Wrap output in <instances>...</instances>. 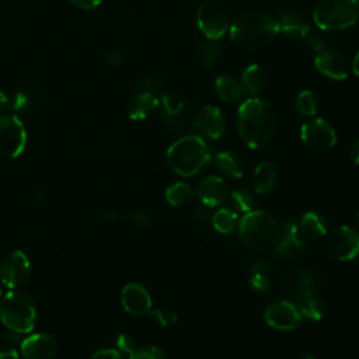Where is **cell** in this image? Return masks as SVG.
Returning <instances> with one entry per match:
<instances>
[{
	"label": "cell",
	"instance_id": "1",
	"mask_svg": "<svg viewBox=\"0 0 359 359\" xmlns=\"http://www.w3.org/2000/svg\"><path fill=\"white\" fill-rule=\"evenodd\" d=\"M237 129L250 149L265 146L276 130V115L272 105L259 97L245 100L238 107Z\"/></svg>",
	"mask_w": 359,
	"mask_h": 359
},
{
	"label": "cell",
	"instance_id": "2",
	"mask_svg": "<svg viewBox=\"0 0 359 359\" xmlns=\"http://www.w3.org/2000/svg\"><path fill=\"white\" fill-rule=\"evenodd\" d=\"M280 34L278 20L259 13L250 11L241 14L230 27L231 41L243 49L258 50L271 45Z\"/></svg>",
	"mask_w": 359,
	"mask_h": 359
},
{
	"label": "cell",
	"instance_id": "3",
	"mask_svg": "<svg viewBox=\"0 0 359 359\" xmlns=\"http://www.w3.org/2000/svg\"><path fill=\"white\" fill-rule=\"evenodd\" d=\"M167 161L178 175L194 177L209 164L210 151L201 136L184 135L168 147Z\"/></svg>",
	"mask_w": 359,
	"mask_h": 359
},
{
	"label": "cell",
	"instance_id": "4",
	"mask_svg": "<svg viewBox=\"0 0 359 359\" xmlns=\"http://www.w3.org/2000/svg\"><path fill=\"white\" fill-rule=\"evenodd\" d=\"M279 226L275 219L264 210H251L238 223V234L245 247L252 251H268L279 238Z\"/></svg>",
	"mask_w": 359,
	"mask_h": 359
},
{
	"label": "cell",
	"instance_id": "5",
	"mask_svg": "<svg viewBox=\"0 0 359 359\" xmlns=\"http://www.w3.org/2000/svg\"><path fill=\"white\" fill-rule=\"evenodd\" d=\"M0 320L4 327L18 334H29L36 324L34 300L22 292H8L0 299Z\"/></svg>",
	"mask_w": 359,
	"mask_h": 359
},
{
	"label": "cell",
	"instance_id": "6",
	"mask_svg": "<svg viewBox=\"0 0 359 359\" xmlns=\"http://www.w3.org/2000/svg\"><path fill=\"white\" fill-rule=\"evenodd\" d=\"M316 25L323 31H341L359 20L358 0H320L313 11Z\"/></svg>",
	"mask_w": 359,
	"mask_h": 359
},
{
	"label": "cell",
	"instance_id": "7",
	"mask_svg": "<svg viewBox=\"0 0 359 359\" xmlns=\"http://www.w3.org/2000/svg\"><path fill=\"white\" fill-rule=\"evenodd\" d=\"M157 109L164 123L177 133H187L196 128L198 111L195 105L178 93H164Z\"/></svg>",
	"mask_w": 359,
	"mask_h": 359
},
{
	"label": "cell",
	"instance_id": "8",
	"mask_svg": "<svg viewBox=\"0 0 359 359\" xmlns=\"http://www.w3.org/2000/svg\"><path fill=\"white\" fill-rule=\"evenodd\" d=\"M27 144L25 126L17 115L0 116V156L6 158L18 157Z\"/></svg>",
	"mask_w": 359,
	"mask_h": 359
},
{
	"label": "cell",
	"instance_id": "9",
	"mask_svg": "<svg viewBox=\"0 0 359 359\" xmlns=\"http://www.w3.org/2000/svg\"><path fill=\"white\" fill-rule=\"evenodd\" d=\"M196 24L205 38L219 41L229 29V17L219 3L205 0L198 7Z\"/></svg>",
	"mask_w": 359,
	"mask_h": 359
},
{
	"label": "cell",
	"instance_id": "10",
	"mask_svg": "<svg viewBox=\"0 0 359 359\" xmlns=\"http://www.w3.org/2000/svg\"><path fill=\"white\" fill-rule=\"evenodd\" d=\"M31 275V264L25 252L14 250L7 252L0 262V280L10 289H17L27 283Z\"/></svg>",
	"mask_w": 359,
	"mask_h": 359
},
{
	"label": "cell",
	"instance_id": "11",
	"mask_svg": "<svg viewBox=\"0 0 359 359\" xmlns=\"http://www.w3.org/2000/svg\"><path fill=\"white\" fill-rule=\"evenodd\" d=\"M327 248L334 259L351 261L359 254V233L349 226H339L330 233Z\"/></svg>",
	"mask_w": 359,
	"mask_h": 359
},
{
	"label": "cell",
	"instance_id": "12",
	"mask_svg": "<svg viewBox=\"0 0 359 359\" xmlns=\"http://www.w3.org/2000/svg\"><path fill=\"white\" fill-rule=\"evenodd\" d=\"M300 137L304 144L317 151L330 150L337 143V133L334 128L321 118L303 123L300 129Z\"/></svg>",
	"mask_w": 359,
	"mask_h": 359
},
{
	"label": "cell",
	"instance_id": "13",
	"mask_svg": "<svg viewBox=\"0 0 359 359\" xmlns=\"http://www.w3.org/2000/svg\"><path fill=\"white\" fill-rule=\"evenodd\" d=\"M264 318H265V323L275 330L290 331L299 325L302 316L297 310V306H294L290 302L280 300V302L271 303L266 307L264 313Z\"/></svg>",
	"mask_w": 359,
	"mask_h": 359
},
{
	"label": "cell",
	"instance_id": "14",
	"mask_svg": "<svg viewBox=\"0 0 359 359\" xmlns=\"http://www.w3.org/2000/svg\"><path fill=\"white\" fill-rule=\"evenodd\" d=\"M121 303L126 313L135 317H142L151 310L150 293L137 282H129L121 292Z\"/></svg>",
	"mask_w": 359,
	"mask_h": 359
},
{
	"label": "cell",
	"instance_id": "15",
	"mask_svg": "<svg viewBox=\"0 0 359 359\" xmlns=\"http://www.w3.org/2000/svg\"><path fill=\"white\" fill-rule=\"evenodd\" d=\"M316 69L328 79L345 80L351 73L346 56L338 50H323L314 59Z\"/></svg>",
	"mask_w": 359,
	"mask_h": 359
},
{
	"label": "cell",
	"instance_id": "16",
	"mask_svg": "<svg viewBox=\"0 0 359 359\" xmlns=\"http://www.w3.org/2000/svg\"><path fill=\"white\" fill-rule=\"evenodd\" d=\"M20 349L25 359H53L57 344L52 335L39 332L24 338Z\"/></svg>",
	"mask_w": 359,
	"mask_h": 359
},
{
	"label": "cell",
	"instance_id": "17",
	"mask_svg": "<svg viewBox=\"0 0 359 359\" xmlns=\"http://www.w3.org/2000/svg\"><path fill=\"white\" fill-rule=\"evenodd\" d=\"M196 128L210 139H219L226 130V119L216 105H205L198 111Z\"/></svg>",
	"mask_w": 359,
	"mask_h": 359
},
{
	"label": "cell",
	"instance_id": "18",
	"mask_svg": "<svg viewBox=\"0 0 359 359\" xmlns=\"http://www.w3.org/2000/svg\"><path fill=\"white\" fill-rule=\"evenodd\" d=\"M196 196L201 201V203L209 208H215L227 201L229 188L220 177L209 175L198 184Z\"/></svg>",
	"mask_w": 359,
	"mask_h": 359
},
{
	"label": "cell",
	"instance_id": "19",
	"mask_svg": "<svg viewBox=\"0 0 359 359\" xmlns=\"http://www.w3.org/2000/svg\"><path fill=\"white\" fill-rule=\"evenodd\" d=\"M300 236L302 233L299 229V222L294 217H289L285 222L282 231L279 233V238L275 245L276 255L290 257L294 255L296 252H300L304 247Z\"/></svg>",
	"mask_w": 359,
	"mask_h": 359
},
{
	"label": "cell",
	"instance_id": "20",
	"mask_svg": "<svg viewBox=\"0 0 359 359\" xmlns=\"http://www.w3.org/2000/svg\"><path fill=\"white\" fill-rule=\"evenodd\" d=\"M160 98L151 91H137L128 104V116L132 121L146 119L153 111L158 108Z\"/></svg>",
	"mask_w": 359,
	"mask_h": 359
},
{
	"label": "cell",
	"instance_id": "21",
	"mask_svg": "<svg viewBox=\"0 0 359 359\" xmlns=\"http://www.w3.org/2000/svg\"><path fill=\"white\" fill-rule=\"evenodd\" d=\"M266 83H268L266 70L257 63L247 66L241 73V79H240L241 88L251 97H257L266 87Z\"/></svg>",
	"mask_w": 359,
	"mask_h": 359
},
{
	"label": "cell",
	"instance_id": "22",
	"mask_svg": "<svg viewBox=\"0 0 359 359\" xmlns=\"http://www.w3.org/2000/svg\"><path fill=\"white\" fill-rule=\"evenodd\" d=\"M279 27L287 36L293 39H304L310 32V27L306 20L293 11H283L279 17Z\"/></svg>",
	"mask_w": 359,
	"mask_h": 359
},
{
	"label": "cell",
	"instance_id": "23",
	"mask_svg": "<svg viewBox=\"0 0 359 359\" xmlns=\"http://www.w3.org/2000/svg\"><path fill=\"white\" fill-rule=\"evenodd\" d=\"M276 181V170L269 161H261L252 174V187L254 191L259 195L269 194Z\"/></svg>",
	"mask_w": 359,
	"mask_h": 359
},
{
	"label": "cell",
	"instance_id": "24",
	"mask_svg": "<svg viewBox=\"0 0 359 359\" xmlns=\"http://www.w3.org/2000/svg\"><path fill=\"white\" fill-rule=\"evenodd\" d=\"M299 229L304 237L316 240L327 234L328 223L320 213L307 212L299 220Z\"/></svg>",
	"mask_w": 359,
	"mask_h": 359
},
{
	"label": "cell",
	"instance_id": "25",
	"mask_svg": "<svg viewBox=\"0 0 359 359\" xmlns=\"http://www.w3.org/2000/svg\"><path fill=\"white\" fill-rule=\"evenodd\" d=\"M216 167L219 171L233 180L241 178L244 174V161L241 157L233 151H220L215 157Z\"/></svg>",
	"mask_w": 359,
	"mask_h": 359
},
{
	"label": "cell",
	"instance_id": "26",
	"mask_svg": "<svg viewBox=\"0 0 359 359\" xmlns=\"http://www.w3.org/2000/svg\"><path fill=\"white\" fill-rule=\"evenodd\" d=\"M215 91L220 100L224 102H234L238 101L243 95V88L241 84L237 79L229 74L219 76L215 80Z\"/></svg>",
	"mask_w": 359,
	"mask_h": 359
},
{
	"label": "cell",
	"instance_id": "27",
	"mask_svg": "<svg viewBox=\"0 0 359 359\" xmlns=\"http://www.w3.org/2000/svg\"><path fill=\"white\" fill-rule=\"evenodd\" d=\"M196 53L203 67L212 69L217 63L222 49L216 41H212L203 36L202 39L196 41Z\"/></svg>",
	"mask_w": 359,
	"mask_h": 359
},
{
	"label": "cell",
	"instance_id": "28",
	"mask_svg": "<svg viewBox=\"0 0 359 359\" xmlns=\"http://www.w3.org/2000/svg\"><path fill=\"white\" fill-rule=\"evenodd\" d=\"M297 310L302 318H306L310 321H320L325 313L324 303L316 294H310L299 299Z\"/></svg>",
	"mask_w": 359,
	"mask_h": 359
},
{
	"label": "cell",
	"instance_id": "29",
	"mask_svg": "<svg viewBox=\"0 0 359 359\" xmlns=\"http://www.w3.org/2000/svg\"><path fill=\"white\" fill-rule=\"evenodd\" d=\"M212 226L222 234H230L238 226V216L231 209H219L212 216Z\"/></svg>",
	"mask_w": 359,
	"mask_h": 359
},
{
	"label": "cell",
	"instance_id": "30",
	"mask_svg": "<svg viewBox=\"0 0 359 359\" xmlns=\"http://www.w3.org/2000/svg\"><path fill=\"white\" fill-rule=\"evenodd\" d=\"M194 196V189L185 182L171 184L165 189V199L171 206H182L188 203Z\"/></svg>",
	"mask_w": 359,
	"mask_h": 359
},
{
	"label": "cell",
	"instance_id": "31",
	"mask_svg": "<svg viewBox=\"0 0 359 359\" xmlns=\"http://www.w3.org/2000/svg\"><path fill=\"white\" fill-rule=\"evenodd\" d=\"M296 111L302 116H313L317 112V100L313 91L303 90L296 97Z\"/></svg>",
	"mask_w": 359,
	"mask_h": 359
},
{
	"label": "cell",
	"instance_id": "32",
	"mask_svg": "<svg viewBox=\"0 0 359 359\" xmlns=\"http://www.w3.org/2000/svg\"><path fill=\"white\" fill-rule=\"evenodd\" d=\"M231 205L237 212L241 213H248L251 210H254V198L251 195L250 191L244 189V188H237L231 192Z\"/></svg>",
	"mask_w": 359,
	"mask_h": 359
},
{
	"label": "cell",
	"instance_id": "33",
	"mask_svg": "<svg viewBox=\"0 0 359 359\" xmlns=\"http://www.w3.org/2000/svg\"><path fill=\"white\" fill-rule=\"evenodd\" d=\"M35 95L32 93H27L24 90H20L10 95V109L14 112H22L34 107Z\"/></svg>",
	"mask_w": 359,
	"mask_h": 359
},
{
	"label": "cell",
	"instance_id": "34",
	"mask_svg": "<svg viewBox=\"0 0 359 359\" xmlns=\"http://www.w3.org/2000/svg\"><path fill=\"white\" fill-rule=\"evenodd\" d=\"M316 279L311 275L306 273L296 280V283L293 285V292L296 296H299V299H302L304 296L316 294Z\"/></svg>",
	"mask_w": 359,
	"mask_h": 359
},
{
	"label": "cell",
	"instance_id": "35",
	"mask_svg": "<svg viewBox=\"0 0 359 359\" xmlns=\"http://www.w3.org/2000/svg\"><path fill=\"white\" fill-rule=\"evenodd\" d=\"M129 359H167V355L157 346H143L136 348L129 355Z\"/></svg>",
	"mask_w": 359,
	"mask_h": 359
},
{
	"label": "cell",
	"instance_id": "36",
	"mask_svg": "<svg viewBox=\"0 0 359 359\" xmlns=\"http://www.w3.org/2000/svg\"><path fill=\"white\" fill-rule=\"evenodd\" d=\"M149 316L151 317V320L154 323H157L161 327H168L171 324H174L177 321V314L171 310L167 309H156V310H150Z\"/></svg>",
	"mask_w": 359,
	"mask_h": 359
},
{
	"label": "cell",
	"instance_id": "37",
	"mask_svg": "<svg viewBox=\"0 0 359 359\" xmlns=\"http://www.w3.org/2000/svg\"><path fill=\"white\" fill-rule=\"evenodd\" d=\"M136 86H137V88H139L137 91H151V93H156L157 90L161 88L160 80H158L157 77H154V76H150V74L140 77V79L137 80Z\"/></svg>",
	"mask_w": 359,
	"mask_h": 359
},
{
	"label": "cell",
	"instance_id": "38",
	"mask_svg": "<svg viewBox=\"0 0 359 359\" xmlns=\"http://www.w3.org/2000/svg\"><path fill=\"white\" fill-rule=\"evenodd\" d=\"M250 286L257 292H266L271 286V282L264 272H254L250 278Z\"/></svg>",
	"mask_w": 359,
	"mask_h": 359
},
{
	"label": "cell",
	"instance_id": "39",
	"mask_svg": "<svg viewBox=\"0 0 359 359\" xmlns=\"http://www.w3.org/2000/svg\"><path fill=\"white\" fill-rule=\"evenodd\" d=\"M304 43H306L307 49L311 50L313 53H320V52H323V50H324V46H325L324 39H323L320 35L311 34V32H309L307 36L304 38Z\"/></svg>",
	"mask_w": 359,
	"mask_h": 359
},
{
	"label": "cell",
	"instance_id": "40",
	"mask_svg": "<svg viewBox=\"0 0 359 359\" xmlns=\"http://www.w3.org/2000/svg\"><path fill=\"white\" fill-rule=\"evenodd\" d=\"M116 348H118L119 352L130 355L136 349V342H135V339L132 337L121 334L116 338Z\"/></svg>",
	"mask_w": 359,
	"mask_h": 359
},
{
	"label": "cell",
	"instance_id": "41",
	"mask_svg": "<svg viewBox=\"0 0 359 359\" xmlns=\"http://www.w3.org/2000/svg\"><path fill=\"white\" fill-rule=\"evenodd\" d=\"M212 216H213V213L210 212V208L209 206H206V205H201V206H198L196 209H195V212H194V219L199 223V224H202V226H206V224H212Z\"/></svg>",
	"mask_w": 359,
	"mask_h": 359
},
{
	"label": "cell",
	"instance_id": "42",
	"mask_svg": "<svg viewBox=\"0 0 359 359\" xmlns=\"http://www.w3.org/2000/svg\"><path fill=\"white\" fill-rule=\"evenodd\" d=\"M90 359H123V358L118 349L105 348V349H100V351L94 352Z\"/></svg>",
	"mask_w": 359,
	"mask_h": 359
},
{
	"label": "cell",
	"instance_id": "43",
	"mask_svg": "<svg viewBox=\"0 0 359 359\" xmlns=\"http://www.w3.org/2000/svg\"><path fill=\"white\" fill-rule=\"evenodd\" d=\"M70 1L81 10H94L102 3V0H70Z\"/></svg>",
	"mask_w": 359,
	"mask_h": 359
},
{
	"label": "cell",
	"instance_id": "44",
	"mask_svg": "<svg viewBox=\"0 0 359 359\" xmlns=\"http://www.w3.org/2000/svg\"><path fill=\"white\" fill-rule=\"evenodd\" d=\"M104 59L108 65H112V66H118L122 63V53L118 52V50H108L105 55H104Z\"/></svg>",
	"mask_w": 359,
	"mask_h": 359
},
{
	"label": "cell",
	"instance_id": "45",
	"mask_svg": "<svg viewBox=\"0 0 359 359\" xmlns=\"http://www.w3.org/2000/svg\"><path fill=\"white\" fill-rule=\"evenodd\" d=\"M130 220L133 224H136L137 227H144L147 224V216L142 212H136L130 215Z\"/></svg>",
	"mask_w": 359,
	"mask_h": 359
},
{
	"label": "cell",
	"instance_id": "46",
	"mask_svg": "<svg viewBox=\"0 0 359 359\" xmlns=\"http://www.w3.org/2000/svg\"><path fill=\"white\" fill-rule=\"evenodd\" d=\"M0 359H18V353L14 348H1Z\"/></svg>",
	"mask_w": 359,
	"mask_h": 359
},
{
	"label": "cell",
	"instance_id": "47",
	"mask_svg": "<svg viewBox=\"0 0 359 359\" xmlns=\"http://www.w3.org/2000/svg\"><path fill=\"white\" fill-rule=\"evenodd\" d=\"M10 109V95L0 90V112Z\"/></svg>",
	"mask_w": 359,
	"mask_h": 359
},
{
	"label": "cell",
	"instance_id": "48",
	"mask_svg": "<svg viewBox=\"0 0 359 359\" xmlns=\"http://www.w3.org/2000/svg\"><path fill=\"white\" fill-rule=\"evenodd\" d=\"M351 158H352L353 164L359 165V140L353 144V147L351 150Z\"/></svg>",
	"mask_w": 359,
	"mask_h": 359
},
{
	"label": "cell",
	"instance_id": "49",
	"mask_svg": "<svg viewBox=\"0 0 359 359\" xmlns=\"http://www.w3.org/2000/svg\"><path fill=\"white\" fill-rule=\"evenodd\" d=\"M351 69H352V72L359 77V52L355 55V57H353V63H352Z\"/></svg>",
	"mask_w": 359,
	"mask_h": 359
},
{
	"label": "cell",
	"instance_id": "50",
	"mask_svg": "<svg viewBox=\"0 0 359 359\" xmlns=\"http://www.w3.org/2000/svg\"><path fill=\"white\" fill-rule=\"evenodd\" d=\"M356 223H358V229H359V212H358V216H356Z\"/></svg>",
	"mask_w": 359,
	"mask_h": 359
},
{
	"label": "cell",
	"instance_id": "51",
	"mask_svg": "<svg viewBox=\"0 0 359 359\" xmlns=\"http://www.w3.org/2000/svg\"><path fill=\"white\" fill-rule=\"evenodd\" d=\"M0 296H1V286H0Z\"/></svg>",
	"mask_w": 359,
	"mask_h": 359
},
{
	"label": "cell",
	"instance_id": "52",
	"mask_svg": "<svg viewBox=\"0 0 359 359\" xmlns=\"http://www.w3.org/2000/svg\"><path fill=\"white\" fill-rule=\"evenodd\" d=\"M309 359H311V358H309Z\"/></svg>",
	"mask_w": 359,
	"mask_h": 359
},
{
	"label": "cell",
	"instance_id": "53",
	"mask_svg": "<svg viewBox=\"0 0 359 359\" xmlns=\"http://www.w3.org/2000/svg\"><path fill=\"white\" fill-rule=\"evenodd\" d=\"M358 1H359V0H358Z\"/></svg>",
	"mask_w": 359,
	"mask_h": 359
}]
</instances>
